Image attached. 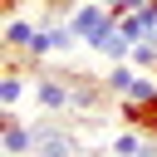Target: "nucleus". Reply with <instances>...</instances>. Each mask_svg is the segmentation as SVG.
I'll return each mask as SVG.
<instances>
[{"instance_id": "1", "label": "nucleus", "mask_w": 157, "mask_h": 157, "mask_svg": "<svg viewBox=\"0 0 157 157\" xmlns=\"http://www.w3.org/2000/svg\"><path fill=\"white\" fill-rule=\"evenodd\" d=\"M54 74H64L69 78V113H98L113 93H108V83L98 78V74H88V69H54Z\"/></svg>"}, {"instance_id": "2", "label": "nucleus", "mask_w": 157, "mask_h": 157, "mask_svg": "<svg viewBox=\"0 0 157 157\" xmlns=\"http://www.w3.org/2000/svg\"><path fill=\"white\" fill-rule=\"evenodd\" d=\"M69 25H74V34H78V39L93 49V44H98L108 29H118V15H113L103 0H78V5L69 10Z\"/></svg>"}, {"instance_id": "3", "label": "nucleus", "mask_w": 157, "mask_h": 157, "mask_svg": "<svg viewBox=\"0 0 157 157\" xmlns=\"http://www.w3.org/2000/svg\"><path fill=\"white\" fill-rule=\"evenodd\" d=\"M29 98H34V108H44V113H69V78L44 69V74L29 83Z\"/></svg>"}, {"instance_id": "4", "label": "nucleus", "mask_w": 157, "mask_h": 157, "mask_svg": "<svg viewBox=\"0 0 157 157\" xmlns=\"http://www.w3.org/2000/svg\"><path fill=\"white\" fill-rule=\"evenodd\" d=\"M0 147H5V157H29L34 152V128L15 108H5V118H0Z\"/></svg>"}, {"instance_id": "5", "label": "nucleus", "mask_w": 157, "mask_h": 157, "mask_svg": "<svg viewBox=\"0 0 157 157\" xmlns=\"http://www.w3.org/2000/svg\"><path fill=\"white\" fill-rule=\"evenodd\" d=\"M29 157H74V132L64 123H34V152Z\"/></svg>"}, {"instance_id": "6", "label": "nucleus", "mask_w": 157, "mask_h": 157, "mask_svg": "<svg viewBox=\"0 0 157 157\" xmlns=\"http://www.w3.org/2000/svg\"><path fill=\"white\" fill-rule=\"evenodd\" d=\"M118 123H123V128H137V132H147V137H157V98H152V103L118 98Z\"/></svg>"}, {"instance_id": "7", "label": "nucleus", "mask_w": 157, "mask_h": 157, "mask_svg": "<svg viewBox=\"0 0 157 157\" xmlns=\"http://www.w3.org/2000/svg\"><path fill=\"white\" fill-rule=\"evenodd\" d=\"M34 29H39L34 20H20V15H10V20H5V29H0V49H20V54H25V49L34 44Z\"/></svg>"}, {"instance_id": "8", "label": "nucleus", "mask_w": 157, "mask_h": 157, "mask_svg": "<svg viewBox=\"0 0 157 157\" xmlns=\"http://www.w3.org/2000/svg\"><path fill=\"white\" fill-rule=\"evenodd\" d=\"M137 74H142V69H137L132 59H123V64H113V69L103 74V83H108V93H113V98H128V93H132V83H137Z\"/></svg>"}, {"instance_id": "9", "label": "nucleus", "mask_w": 157, "mask_h": 157, "mask_svg": "<svg viewBox=\"0 0 157 157\" xmlns=\"http://www.w3.org/2000/svg\"><path fill=\"white\" fill-rule=\"evenodd\" d=\"M103 59H113V64H123V59H132V39H123V29H108L98 44H93Z\"/></svg>"}, {"instance_id": "10", "label": "nucleus", "mask_w": 157, "mask_h": 157, "mask_svg": "<svg viewBox=\"0 0 157 157\" xmlns=\"http://www.w3.org/2000/svg\"><path fill=\"white\" fill-rule=\"evenodd\" d=\"M25 93H29L25 74H0V108H15V103H20Z\"/></svg>"}, {"instance_id": "11", "label": "nucleus", "mask_w": 157, "mask_h": 157, "mask_svg": "<svg viewBox=\"0 0 157 157\" xmlns=\"http://www.w3.org/2000/svg\"><path fill=\"white\" fill-rule=\"evenodd\" d=\"M142 142H147V132H137V128H123V132L113 137V157H142Z\"/></svg>"}, {"instance_id": "12", "label": "nucleus", "mask_w": 157, "mask_h": 157, "mask_svg": "<svg viewBox=\"0 0 157 157\" xmlns=\"http://www.w3.org/2000/svg\"><path fill=\"white\" fill-rule=\"evenodd\" d=\"M132 64H137V69H147V74H157V34L132 44Z\"/></svg>"}, {"instance_id": "13", "label": "nucleus", "mask_w": 157, "mask_h": 157, "mask_svg": "<svg viewBox=\"0 0 157 157\" xmlns=\"http://www.w3.org/2000/svg\"><path fill=\"white\" fill-rule=\"evenodd\" d=\"M103 5H108L113 15H132V10H142L147 0H103Z\"/></svg>"}, {"instance_id": "14", "label": "nucleus", "mask_w": 157, "mask_h": 157, "mask_svg": "<svg viewBox=\"0 0 157 157\" xmlns=\"http://www.w3.org/2000/svg\"><path fill=\"white\" fill-rule=\"evenodd\" d=\"M44 5H54V10H74L78 0H44Z\"/></svg>"}]
</instances>
